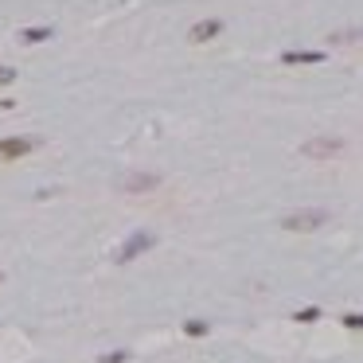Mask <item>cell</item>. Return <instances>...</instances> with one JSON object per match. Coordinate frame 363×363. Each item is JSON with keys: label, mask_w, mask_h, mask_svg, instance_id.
Returning a JSON list of instances; mask_svg holds the SVG:
<instances>
[{"label": "cell", "mask_w": 363, "mask_h": 363, "mask_svg": "<svg viewBox=\"0 0 363 363\" xmlns=\"http://www.w3.org/2000/svg\"><path fill=\"white\" fill-rule=\"evenodd\" d=\"M328 219L332 215H328L324 207H301V211H289V215L281 219V231H289V235H313Z\"/></svg>", "instance_id": "cell-1"}, {"label": "cell", "mask_w": 363, "mask_h": 363, "mask_svg": "<svg viewBox=\"0 0 363 363\" xmlns=\"http://www.w3.org/2000/svg\"><path fill=\"white\" fill-rule=\"evenodd\" d=\"M43 141L31 137V133H20V137H0V164H16V160L31 157Z\"/></svg>", "instance_id": "cell-2"}, {"label": "cell", "mask_w": 363, "mask_h": 363, "mask_svg": "<svg viewBox=\"0 0 363 363\" xmlns=\"http://www.w3.org/2000/svg\"><path fill=\"white\" fill-rule=\"evenodd\" d=\"M157 246V235H148V231H133V235L121 242V250L114 258H118V265H129V262H137L145 250H153Z\"/></svg>", "instance_id": "cell-3"}, {"label": "cell", "mask_w": 363, "mask_h": 363, "mask_svg": "<svg viewBox=\"0 0 363 363\" xmlns=\"http://www.w3.org/2000/svg\"><path fill=\"white\" fill-rule=\"evenodd\" d=\"M343 153V137H309L301 145V157L304 160H332Z\"/></svg>", "instance_id": "cell-4"}, {"label": "cell", "mask_w": 363, "mask_h": 363, "mask_svg": "<svg viewBox=\"0 0 363 363\" xmlns=\"http://www.w3.org/2000/svg\"><path fill=\"white\" fill-rule=\"evenodd\" d=\"M219 31H223V20H219V16H203V20H196L187 28V43H192V47H203V43L219 40Z\"/></svg>", "instance_id": "cell-5"}, {"label": "cell", "mask_w": 363, "mask_h": 363, "mask_svg": "<svg viewBox=\"0 0 363 363\" xmlns=\"http://www.w3.org/2000/svg\"><path fill=\"white\" fill-rule=\"evenodd\" d=\"M157 187H160L157 172H129V176L121 180V192H125V196H145V192H157Z\"/></svg>", "instance_id": "cell-6"}, {"label": "cell", "mask_w": 363, "mask_h": 363, "mask_svg": "<svg viewBox=\"0 0 363 363\" xmlns=\"http://www.w3.org/2000/svg\"><path fill=\"white\" fill-rule=\"evenodd\" d=\"M324 59H328L324 51H281L285 67H316V63H324Z\"/></svg>", "instance_id": "cell-7"}, {"label": "cell", "mask_w": 363, "mask_h": 363, "mask_svg": "<svg viewBox=\"0 0 363 363\" xmlns=\"http://www.w3.org/2000/svg\"><path fill=\"white\" fill-rule=\"evenodd\" d=\"M55 31L47 28V24H40V28H24L20 31V43H43V40H51Z\"/></svg>", "instance_id": "cell-8"}, {"label": "cell", "mask_w": 363, "mask_h": 363, "mask_svg": "<svg viewBox=\"0 0 363 363\" xmlns=\"http://www.w3.org/2000/svg\"><path fill=\"white\" fill-rule=\"evenodd\" d=\"M328 43H363V28H343V31H332Z\"/></svg>", "instance_id": "cell-9"}, {"label": "cell", "mask_w": 363, "mask_h": 363, "mask_svg": "<svg viewBox=\"0 0 363 363\" xmlns=\"http://www.w3.org/2000/svg\"><path fill=\"white\" fill-rule=\"evenodd\" d=\"M184 332L192 336V340H199V336L211 332V324H207V320H187V324H184Z\"/></svg>", "instance_id": "cell-10"}, {"label": "cell", "mask_w": 363, "mask_h": 363, "mask_svg": "<svg viewBox=\"0 0 363 363\" xmlns=\"http://www.w3.org/2000/svg\"><path fill=\"white\" fill-rule=\"evenodd\" d=\"M297 320H304V324H309V320H320V309H297Z\"/></svg>", "instance_id": "cell-11"}, {"label": "cell", "mask_w": 363, "mask_h": 363, "mask_svg": "<svg viewBox=\"0 0 363 363\" xmlns=\"http://www.w3.org/2000/svg\"><path fill=\"white\" fill-rule=\"evenodd\" d=\"M12 82H16V70L0 63V86H12Z\"/></svg>", "instance_id": "cell-12"}, {"label": "cell", "mask_w": 363, "mask_h": 363, "mask_svg": "<svg viewBox=\"0 0 363 363\" xmlns=\"http://www.w3.org/2000/svg\"><path fill=\"white\" fill-rule=\"evenodd\" d=\"M340 324H343V328H363V316H360V313H348Z\"/></svg>", "instance_id": "cell-13"}, {"label": "cell", "mask_w": 363, "mask_h": 363, "mask_svg": "<svg viewBox=\"0 0 363 363\" xmlns=\"http://www.w3.org/2000/svg\"><path fill=\"white\" fill-rule=\"evenodd\" d=\"M125 360H129L125 352H106V355H102V363H125Z\"/></svg>", "instance_id": "cell-14"}, {"label": "cell", "mask_w": 363, "mask_h": 363, "mask_svg": "<svg viewBox=\"0 0 363 363\" xmlns=\"http://www.w3.org/2000/svg\"><path fill=\"white\" fill-rule=\"evenodd\" d=\"M0 281H4V274H0Z\"/></svg>", "instance_id": "cell-15"}]
</instances>
